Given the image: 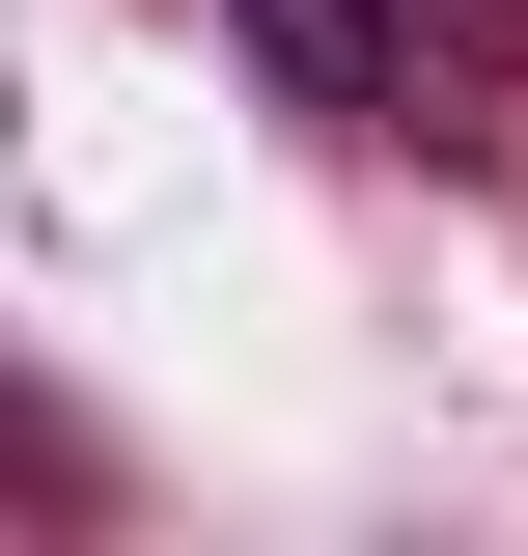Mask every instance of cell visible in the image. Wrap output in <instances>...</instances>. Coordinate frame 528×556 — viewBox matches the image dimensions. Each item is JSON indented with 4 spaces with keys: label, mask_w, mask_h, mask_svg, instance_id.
Segmentation results:
<instances>
[{
    "label": "cell",
    "mask_w": 528,
    "mask_h": 556,
    "mask_svg": "<svg viewBox=\"0 0 528 556\" xmlns=\"http://www.w3.org/2000/svg\"><path fill=\"white\" fill-rule=\"evenodd\" d=\"M223 28H251V56H278V112H306V139H417V112H445V84H417V28H390V0H223Z\"/></svg>",
    "instance_id": "6da1fadb"
},
{
    "label": "cell",
    "mask_w": 528,
    "mask_h": 556,
    "mask_svg": "<svg viewBox=\"0 0 528 556\" xmlns=\"http://www.w3.org/2000/svg\"><path fill=\"white\" fill-rule=\"evenodd\" d=\"M417 28V84H528V0H390Z\"/></svg>",
    "instance_id": "7a4b0ae2"
}]
</instances>
